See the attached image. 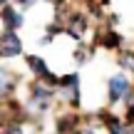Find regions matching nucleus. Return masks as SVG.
Segmentation results:
<instances>
[{"instance_id": "nucleus-7", "label": "nucleus", "mask_w": 134, "mask_h": 134, "mask_svg": "<svg viewBox=\"0 0 134 134\" xmlns=\"http://www.w3.org/2000/svg\"><path fill=\"white\" fill-rule=\"evenodd\" d=\"M97 42H99L102 47H107V50H117L124 40H122L119 32H114L112 27H107V30H102V32H97Z\"/></svg>"}, {"instance_id": "nucleus-5", "label": "nucleus", "mask_w": 134, "mask_h": 134, "mask_svg": "<svg viewBox=\"0 0 134 134\" xmlns=\"http://www.w3.org/2000/svg\"><path fill=\"white\" fill-rule=\"evenodd\" d=\"M62 27H65V32L70 35V37L80 40L82 35H85V30H87V18L80 15V13H70V18L62 23Z\"/></svg>"}, {"instance_id": "nucleus-10", "label": "nucleus", "mask_w": 134, "mask_h": 134, "mask_svg": "<svg viewBox=\"0 0 134 134\" xmlns=\"http://www.w3.org/2000/svg\"><path fill=\"white\" fill-rule=\"evenodd\" d=\"M119 65L124 67V70H134V52L122 50V52H119Z\"/></svg>"}, {"instance_id": "nucleus-8", "label": "nucleus", "mask_w": 134, "mask_h": 134, "mask_svg": "<svg viewBox=\"0 0 134 134\" xmlns=\"http://www.w3.org/2000/svg\"><path fill=\"white\" fill-rule=\"evenodd\" d=\"M57 134H75L77 129H80V117L77 114H62L57 117Z\"/></svg>"}, {"instance_id": "nucleus-6", "label": "nucleus", "mask_w": 134, "mask_h": 134, "mask_svg": "<svg viewBox=\"0 0 134 134\" xmlns=\"http://www.w3.org/2000/svg\"><path fill=\"white\" fill-rule=\"evenodd\" d=\"M25 65H27V70L35 75V80H45V77L50 75V67L40 55H25Z\"/></svg>"}, {"instance_id": "nucleus-13", "label": "nucleus", "mask_w": 134, "mask_h": 134, "mask_svg": "<svg viewBox=\"0 0 134 134\" xmlns=\"http://www.w3.org/2000/svg\"><path fill=\"white\" fill-rule=\"evenodd\" d=\"M45 3H52V5H62L65 0H45Z\"/></svg>"}, {"instance_id": "nucleus-12", "label": "nucleus", "mask_w": 134, "mask_h": 134, "mask_svg": "<svg viewBox=\"0 0 134 134\" xmlns=\"http://www.w3.org/2000/svg\"><path fill=\"white\" fill-rule=\"evenodd\" d=\"M10 3L20 5V10H27V8H32V5H35V0H10Z\"/></svg>"}, {"instance_id": "nucleus-3", "label": "nucleus", "mask_w": 134, "mask_h": 134, "mask_svg": "<svg viewBox=\"0 0 134 134\" xmlns=\"http://www.w3.org/2000/svg\"><path fill=\"white\" fill-rule=\"evenodd\" d=\"M129 92H132V85H129V80L124 75H114L109 80V102L112 104L119 102V99H127Z\"/></svg>"}, {"instance_id": "nucleus-1", "label": "nucleus", "mask_w": 134, "mask_h": 134, "mask_svg": "<svg viewBox=\"0 0 134 134\" xmlns=\"http://www.w3.org/2000/svg\"><path fill=\"white\" fill-rule=\"evenodd\" d=\"M23 55V40L15 30H0V60H15Z\"/></svg>"}, {"instance_id": "nucleus-14", "label": "nucleus", "mask_w": 134, "mask_h": 134, "mask_svg": "<svg viewBox=\"0 0 134 134\" xmlns=\"http://www.w3.org/2000/svg\"><path fill=\"white\" fill-rule=\"evenodd\" d=\"M5 3H10V0H0V5H5Z\"/></svg>"}, {"instance_id": "nucleus-4", "label": "nucleus", "mask_w": 134, "mask_h": 134, "mask_svg": "<svg viewBox=\"0 0 134 134\" xmlns=\"http://www.w3.org/2000/svg\"><path fill=\"white\" fill-rule=\"evenodd\" d=\"M18 75H15L13 70H8V67H0V102H5L8 97L15 94V90H18Z\"/></svg>"}, {"instance_id": "nucleus-11", "label": "nucleus", "mask_w": 134, "mask_h": 134, "mask_svg": "<svg viewBox=\"0 0 134 134\" xmlns=\"http://www.w3.org/2000/svg\"><path fill=\"white\" fill-rule=\"evenodd\" d=\"M92 52H94V47H85V45H80V47L75 50V60L82 65V62H87V60H90Z\"/></svg>"}, {"instance_id": "nucleus-9", "label": "nucleus", "mask_w": 134, "mask_h": 134, "mask_svg": "<svg viewBox=\"0 0 134 134\" xmlns=\"http://www.w3.org/2000/svg\"><path fill=\"white\" fill-rule=\"evenodd\" d=\"M0 134H25L23 132V122H13V119L3 122L0 124Z\"/></svg>"}, {"instance_id": "nucleus-2", "label": "nucleus", "mask_w": 134, "mask_h": 134, "mask_svg": "<svg viewBox=\"0 0 134 134\" xmlns=\"http://www.w3.org/2000/svg\"><path fill=\"white\" fill-rule=\"evenodd\" d=\"M0 25H3V30H15V32H18V30L25 25L23 10H20L18 5H13V3L0 5Z\"/></svg>"}]
</instances>
